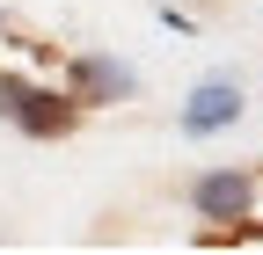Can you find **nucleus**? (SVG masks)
Listing matches in <instances>:
<instances>
[{"instance_id":"1","label":"nucleus","mask_w":263,"mask_h":255,"mask_svg":"<svg viewBox=\"0 0 263 255\" xmlns=\"http://www.w3.org/2000/svg\"><path fill=\"white\" fill-rule=\"evenodd\" d=\"M0 102H15V124L37 139H66L81 124V102L73 95H37V88H0Z\"/></svg>"},{"instance_id":"2","label":"nucleus","mask_w":263,"mask_h":255,"mask_svg":"<svg viewBox=\"0 0 263 255\" xmlns=\"http://www.w3.org/2000/svg\"><path fill=\"white\" fill-rule=\"evenodd\" d=\"M249 197H256L249 175H205V182H197V211H205V219H241Z\"/></svg>"},{"instance_id":"3","label":"nucleus","mask_w":263,"mask_h":255,"mask_svg":"<svg viewBox=\"0 0 263 255\" xmlns=\"http://www.w3.org/2000/svg\"><path fill=\"white\" fill-rule=\"evenodd\" d=\"M234 117H241V95L234 88H197L183 124H190V132H219V124H234Z\"/></svg>"}]
</instances>
